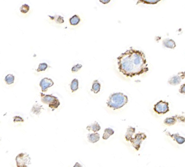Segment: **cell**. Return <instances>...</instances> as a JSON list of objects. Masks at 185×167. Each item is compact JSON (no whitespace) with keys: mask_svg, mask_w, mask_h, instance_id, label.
Listing matches in <instances>:
<instances>
[{"mask_svg":"<svg viewBox=\"0 0 185 167\" xmlns=\"http://www.w3.org/2000/svg\"><path fill=\"white\" fill-rule=\"evenodd\" d=\"M118 69L121 73L128 77L138 76L149 71L144 53L130 48L118 57Z\"/></svg>","mask_w":185,"mask_h":167,"instance_id":"obj_1","label":"cell"},{"mask_svg":"<svg viewBox=\"0 0 185 167\" xmlns=\"http://www.w3.org/2000/svg\"><path fill=\"white\" fill-rule=\"evenodd\" d=\"M128 102V97L122 93H115L109 96L107 106L114 110L120 109Z\"/></svg>","mask_w":185,"mask_h":167,"instance_id":"obj_2","label":"cell"},{"mask_svg":"<svg viewBox=\"0 0 185 167\" xmlns=\"http://www.w3.org/2000/svg\"><path fill=\"white\" fill-rule=\"evenodd\" d=\"M41 101L45 104H47L51 109H57L60 105V101L57 97L52 96L45 95L44 93L40 94Z\"/></svg>","mask_w":185,"mask_h":167,"instance_id":"obj_3","label":"cell"},{"mask_svg":"<svg viewBox=\"0 0 185 167\" xmlns=\"http://www.w3.org/2000/svg\"><path fill=\"white\" fill-rule=\"evenodd\" d=\"M16 162L17 167H29L31 164V158L29 155L21 153L16 157Z\"/></svg>","mask_w":185,"mask_h":167,"instance_id":"obj_4","label":"cell"},{"mask_svg":"<svg viewBox=\"0 0 185 167\" xmlns=\"http://www.w3.org/2000/svg\"><path fill=\"white\" fill-rule=\"evenodd\" d=\"M146 138L147 135L144 133H138L136 134L135 137L132 138L130 142L131 143L133 147L137 151H138L141 148V145L143 141H144Z\"/></svg>","mask_w":185,"mask_h":167,"instance_id":"obj_5","label":"cell"},{"mask_svg":"<svg viewBox=\"0 0 185 167\" xmlns=\"http://www.w3.org/2000/svg\"><path fill=\"white\" fill-rule=\"evenodd\" d=\"M154 111L158 114H165L170 111L169 103L160 101L157 102L154 107Z\"/></svg>","mask_w":185,"mask_h":167,"instance_id":"obj_6","label":"cell"},{"mask_svg":"<svg viewBox=\"0 0 185 167\" xmlns=\"http://www.w3.org/2000/svg\"><path fill=\"white\" fill-rule=\"evenodd\" d=\"M40 87H41L42 91L43 92L46 91L48 88L52 87L54 85V82L51 79L48 78H45L42 79L40 82Z\"/></svg>","mask_w":185,"mask_h":167,"instance_id":"obj_7","label":"cell"},{"mask_svg":"<svg viewBox=\"0 0 185 167\" xmlns=\"http://www.w3.org/2000/svg\"><path fill=\"white\" fill-rule=\"evenodd\" d=\"M166 134L168 135L171 138H172L178 144H182L185 143V138L181 137L180 135H179L178 133L171 134L170 132H166Z\"/></svg>","mask_w":185,"mask_h":167,"instance_id":"obj_8","label":"cell"},{"mask_svg":"<svg viewBox=\"0 0 185 167\" xmlns=\"http://www.w3.org/2000/svg\"><path fill=\"white\" fill-rule=\"evenodd\" d=\"M163 46L166 48L173 49L176 47V43L174 40L170 39H166L163 40Z\"/></svg>","mask_w":185,"mask_h":167,"instance_id":"obj_9","label":"cell"},{"mask_svg":"<svg viewBox=\"0 0 185 167\" xmlns=\"http://www.w3.org/2000/svg\"><path fill=\"white\" fill-rule=\"evenodd\" d=\"M182 80L183 79L181 76L178 74L177 75L171 77L168 80V83L171 85H177L179 84H180Z\"/></svg>","mask_w":185,"mask_h":167,"instance_id":"obj_10","label":"cell"},{"mask_svg":"<svg viewBox=\"0 0 185 167\" xmlns=\"http://www.w3.org/2000/svg\"><path fill=\"white\" fill-rule=\"evenodd\" d=\"M135 128L133 127H129L127 130L126 133L125 135V138L127 140V141H130V140L133 138V136L135 133Z\"/></svg>","mask_w":185,"mask_h":167,"instance_id":"obj_11","label":"cell"},{"mask_svg":"<svg viewBox=\"0 0 185 167\" xmlns=\"http://www.w3.org/2000/svg\"><path fill=\"white\" fill-rule=\"evenodd\" d=\"M88 139L89 140V143H95L98 142L100 139V135L97 132L93 133H89L88 135Z\"/></svg>","mask_w":185,"mask_h":167,"instance_id":"obj_12","label":"cell"},{"mask_svg":"<svg viewBox=\"0 0 185 167\" xmlns=\"http://www.w3.org/2000/svg\"><path fill=\"white\" fill-rule=\"evenodd\" d=\"M86 129L89 130V131H92L94 133H95L98 132L99 130H100V129H101V126H100V125L98 123L95 122L88 126Z\"/></svg>","mask_w":185,"mask_h":167,"instance_id":"obj_13","label":"cell"},{"mask_svg":"<svg viewBox=\"0 0 185 167\" xmlns=\"http://www.w3.org/2000/svg\"><path fill=\"white\" fill-rule=\"evenodd\" d=\"M115 133L114 130L111 128H106L104 130V132L103 135V139L104 140H106L109 138L110 136H112Z\"/></svg>","mask_w":185,"mask_h":167,"instance_id":"obj_14","label":"cell"},{"mask_svg":"<svg viewBox=\"0 0 185 167\" xmlns=\"http://www.w3.org/2000/svg\"><path fill=\"white\" fill-rule=\"evenodd\" d=\"M100 89H101V84H100L98 81L95 80L93 82V84L92 86L91 91H93L94 93H98L99 92Z\"/></svg>","mask_w":185,"mask_h":167,"instance_id":"obj_15","label":"cell"},{"mask_svg":"<svg viewBox=\"0 0 185 167\" xmlns=\"http://www.w3.org/2000/svg\"><path fill=\"white\" fill-rule=\"evenodd\" d=\"M177 118L176 116L171 117H168L166 118L164 120V124L167 125V126H172L174 124H176L177 122Z\"/></svg>","mask_w":185,"mask_h":167,"instance_id":"obj_16","label":"cell"},{"mask_svg":"<svg viewBox=\"0 0 185 167\" xmlns=\"http://www.w3.org/2000/svg\"><path fill=\"white\" fill-rule=\"evenodd\" d=\"M80 22V18L77 15H74L70 19V23L71 25L75 26L78 25Z\"/></svg>","mask_w":185,"mask_h":167,"instance_id":"obj_17","label":"cell"},{"mask_svg":"<svg viewBox=\"0 0 185 167\" xmlns=\"http://www.w3.org/2000/svg\"><path fill=\"white\" fill-rule=\"evenodd\" d=\"M78 81L77 79H74L71 83V85H70V87H71V91L73 93V92H75L77 90H78Z\"/></svg>","mask_w":185,"mask_h":167,"instance_id":"obj_18","label":"cell"},{"mask_svg":"<svg viewBox=\"0 0 185 167\" xmlns=\"http://www.w3.org/2000/svg\"><path fill=\"white\" fill-rule=\"evenodd\" d=\"M160 1L161 0H138L137 4L144 3L146 4H156Z\"/></svg>","mask_w":185,"mask_h":167,"instance_id":"obj_19","label":"cell"},{"mask_svg":"<svg viewBox=\"0 0 185 167\" xmlns=\"http://www.w3.org/2000/svg\"><path fill=\"white\" fill-rule=\"evenodd\" d=\"M15 81V76L11 74H9L7 75L6 78H5V81H6V84L8 85H10L12 84Z\"/></svg>","mask_w":185,"mask_h":167,"instance_id":"obj_20","label":"cell"},{"mask_svg":"<svg viewBox=\"0 0 185 167\" xmlns=\"http://www.w3.org/2000/svg\"><path fill=\"white\" fill-rule=\"evenodd\" d=\"M42 109V106H40L39 105H35L33 107L32 109H31V111L33 112V113H34L36 115H39L41 112Z\"/></svg>","mask_w":185,"mask_h":167,"instance_id":"obj_21","label":"cell"},{"mask_svg":"<svg viewBox=\"0 0 185 167\" xmlns=\"http://www.w3.org/2000/svg\"><path fill=\"white\" fill-rule=\"evenodd\" d=\"M30 10V6L28 4H24L20 7V11L23 13H27Z\"/></svg>","mask_w":185,"mask_h":167,"instance_id":"obj_22","label":"cell"},{"mask_svg":"<svg viewBox=\"0 0 185 167\" xmlns=\"http://www.w3.org/2000/svg\"><path fill=\"white\" fill-rule=\"evenodd\" d=\"M47 67H48V64L46 63H45V62H44V63H40L39 65L38 69H37V72H39L42 71H45L47 69Z\"/></svg>","mask_w":185,"mask_h":167,"instance_id":"obj_23","label":"cell"},{"mask_svg":"<svg viewBox=\"0 0 185 167\" xmlns=\"http://www.w3.org/2000/svg\"><path fill=\"white\" fill-rule=\"evenodd\" d=\"M82 67V65L80 64H77L76 65H75L74 66L72 67V68L71 69L72 72H78L79 70H80L81 68Z\"/></svg>","mask_w":185,"mask_h":167,"instance_id":"obj_24","label":"cell"},{"mask_svg":"<svg viewBox=\"0 0 185 167\" xmlns=\"http://www.w3.org/2000/svg\"><path fill=\"white\" fill-rule=\"evenodd\" d=\"M24 119L20 116H15L13 118V122L15 123L17 122H24Z\"/></svg>","mask_w":185,"mask_h":167,"instance_id":"obj_25","label":"cell"},{"mask_svg":"<svg viewBox=\"0 0 185 167\" xmlns=\"http://www.w3.org/2000/svg\"><path fill=\"white\" fill-rule=\"evenodd\" d=\"M177 118V120H178L180 122L185 123V117L184 116H176Z\"/></svg>","mask_w":185,"mask_h":167,"instance_id":"obj_26","label":"cell"},{"mask_svg":"<svg viewBox=\"0 0 185 167\" xmlns=\"http://www.w3.org/2000/svg\"><path fill=\"white\" fill-rule=\"evenodd\" d=\"M56 22L58 24H62L64 22V19H63V18L60 16H59L57 17V19H56Z\"/></svg>","mask_w":185,"mask_h":167,"instance_id":"obj_27","label":"cell"},{"mask_svg":"<svg viewBox=\"0 0 185 167\" xmlns=\"http://www.w3.org/2000/svg\"><path fill=\"white\" fill-rule=\"evenodd\" d=\"M179 92L182 94H184V95H185V84L181 85L180 88L179 89Z\"/></svg>","mask_w":185,"mask_h":167,"instance_id":"obj_28","label":"cell"},{"mask_svg":"<svg viewBox=\"0 0 185 167\" xmlns=\"http://www.w3.org/2000/svg\"><path fill=\"white\" fill-rule=\"evenodd\" d=\"M111 0H99V1L104 4H106L110 3Z\"/></svg>","mask_w":185,"mask_h":167,"instance_id":"obj_29","label":"cell"},{"mask_svg":"<svg viewBox=\"0 0 185 167\" xmlns=\"http://www.w3.org/2000/svg\"><path fill=\"white\" fill-rule=\"evenodd\" d=\"M178 74L181 76V77L182 78V79L183 80L184 78H185V72H179Z\"/></svg>","mask_w":185,"mask_h":167,"instance_id":"obj_30","label":"cell"},{"mask_svg":"<svg viewBox=\"0 0 185 167\" xmlns=\"http://www.w3.org/2000/svg\"><path fill=\"white\" fill-rule=\"evenodd\" d=\"M73 167H83L78 162H76Z\"/></svg>","mask_w":185,"mask_h":167,"instance_id":"obj_31","label":"cell"}]
</instances>
